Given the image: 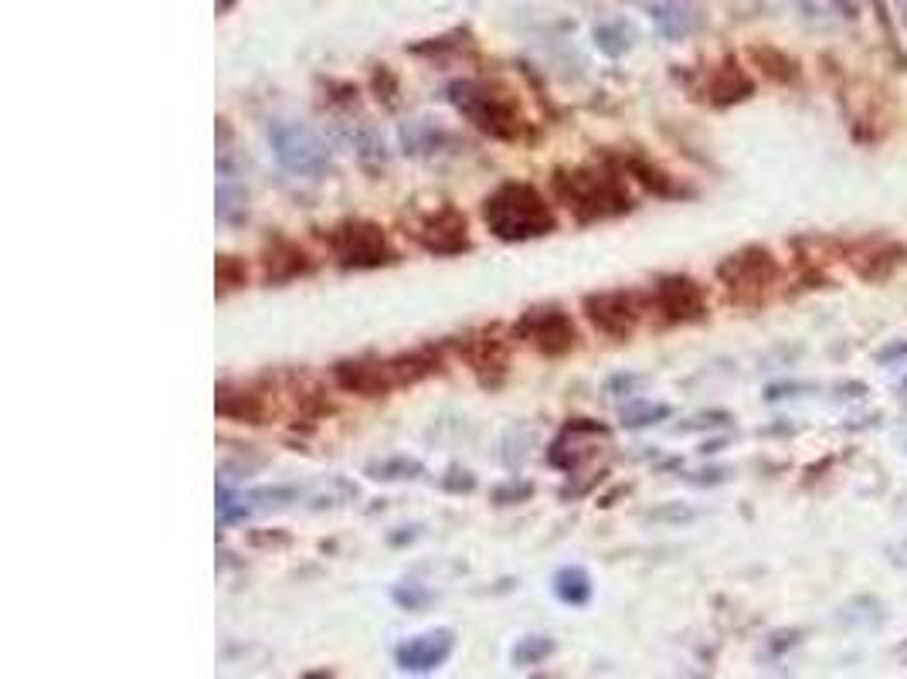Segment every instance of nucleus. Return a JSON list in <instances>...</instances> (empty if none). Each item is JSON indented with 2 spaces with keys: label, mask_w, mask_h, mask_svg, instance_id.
Masks as SVG:
<instances>
[{
  "label": "nucleus",
  "mask_w": 907,
  "mask_h": 679,
  "mask_svg": "<svg viewBox=\"0 0 907 679\" xmlns=\"http://www.w3.org/2000/svg\"><path fill=\"white\" fill-rule=\"evenodd\" d=\"M649 17H653L656 31H660L666 41H683V38H690V34L700 28V14L693 11V7L680 4V0L653 4V7H649Z\"/></svg>",
  "instance_id": "2eb2a0df"
},
{
  "label": "nucleus",
  "mask_w": 907,
  "mask_h": 679,
  "mask_svg": "<svg viewBox=\"0 0 907 679\" xmlns=\"http://www.w3.org/2000/svg\"><path fill=\"white\" fill-rule=\"evenodd\" d=\"M585 316L605 337L626 340L636 330L643 306H639V296H632V292H592V296H585Z\"/></svg>",
  "instance_id": "6e6552de"
},
{
  "label": "nucleus",
  "mask_w": 907,
  "mask_h": 679,
  "mask_svg": "<svg viewBox=\"0 0 907 679\" xmlns=\"http://www.w3.org/2000/svg\"><path fill=\"white\" fill-rule=\"evenodd\" d=\"M231 4H235V0H218V14H225Z\"/></svg>",
  "instance_id": "f704fd0d"
},
{
  "label": "nucleus",
  "mask_w": 907,
  "mask_h": 679,
  "mask_svg": "<svg viewBox=\"0 0 907 679\" xmlns=\"http://www.w3.org/2000/svg\"><path fill=\"white\" fill-rule=\"evenodd\" d=\"M327 242L333 259L344 269H381V265L398 262V252L388 245L384 231L374 221H344L330 231Z\"/></svg>",
  "instance_id": "39448f33"
},
{
  "label": "nucleus",
  "mask_w": 907,
  "mask_h": 679,
  "mask_svg": "<svg viewBox=\"0 0 907 679\" xmlns=\"http://www.w3.org/2000/svg\"><path fill=\"white\" fill-rule=\"evenodd\" d=\"M415 238L422 242L425 252L432 255H459L469 248V225L466 214L452 204H442L439 211L425 214L415 228Z\"/></svg>",
  "instance_id": "1a4fd4ad"
},
{
  "label": "nucleus",
  "mask_w": 907,
  "mask_h": 679,
  "mask_svg": "<svg viewBox=\"0 0 907 679\" xmlns=\"http://www.w3.org/2000/svg\"><path fill=\"white\" fill-rule=\"evenodd\" d=\"M435 140H439V133L432 130V126H425L422 119H415V123H408L405 130H401V143H405L408 153H425L432 150Z\"/></svg>",
  "instance_id": "bb28decb"
},
{
  "label": "nucleus",
  "mask_w": 907,
  "mask_h": 679,
  "mask_svg": "<svg viewBox=\"0 0 907 679\" xmlns=\"http://www.w3.org/2000/svg\"><path fill=\"white\" fill-rule=\"evenodd\" d=\"M215 408L218 415L252 421V425H262V418L269 415V405H265L262 394H255L252 388H231V384H221L218 388Z\"/></svg>",
  "instance_id": "4468645a"
},
{
  "label": "nucleus",
  "mask_w": 907,
  "mask_h": 679,
  "mask_svg": "<svg viewBox=\"0 0 907 679\" xmlns=\"http://www.w3.org/2000/svg\"><path fill=\"white\" fill-rule=\"evenodd\" d=\"M554 595L564 605H585L592 598V578H588L585 567H561L554 574Z\"/></svg>",
  "instance_id": "a211bd4d"
},
{
  "label": "nucleus",
  "mask_w": 907,
  "mask_h": 679,
  "mask_svg": "<svg viewBox=\"0 0 907 679\" xmlns=\"http://www.w3.org/2000/svg\"><path fill=\"white\" fill-rule=\"evenodd\" d=\"M636 384H639V377H632V374H629V377H626V374H619V377H612V381H609V388H605V391H609V394H619V391H632V388H636Z\"/></svg>",
  "instance_id": "473e14b6"
},
{
  "label": "nucleus",
  "mask_w": 907,
  "mask_h": 679,
  "mask_svg": "<svg viewBox=\"0 0 907 679\" xmlns=\"http://www.w3.org/2000/svg\"><path fill=\"white\" fill-rule=\"evenodd\" d=\"M622 167H626L629 174L636 177L643 187H649L653 194H663V197L677 194V187L670 184V177H666L660 167H653V163H646V160H639V157H626V160H622Z\"/></svg>",
  "instance_id": "aec40b11"
},
{
  "label": "nucleus",
  "mask_w": 907,
  "mask_h": 679,
  "mask_svg": "<svg viewBox=\"0 0 907 679\" xmlns=\"http://www.w3.org/2000/svg\"><path fill=\"white\" fill-rule=\"evenodd\" d=\"M367 476L384 479V483H395V479H415V476H422V462L408 459V455H401V459L371 462V466H367Z\"/></svg>",
  "instance_id": "4be33fe9"
},
{
  "label": "nucleus",
  "mask_w": 907,
  "mask_h": 679,
  "mask_svg": "<svg viewBox=\"0 0 907 679\" xmlns=\"http://www.w3.org/2000/svg\"><path fill=\"white\" fill-rule=\"evenodd\" d=\"M554 194L568 204V211L581 225L615 218V214H626L632 208V197L619 184V177L605 174V170H558Z\"/></svg>",
  "instance_id": "f03ea898"
},
{
  "label": "nucleus",
  "mask_w": 907,
  "mask_h": 679,
  "mask_svg": "<svg viewBox=\"0 0 907 679\" xmlns=\"http://www.w3.org/2000/svg\"><path fill=\"white\" fill-rule=\"evenodd\" d=\"M435 371H439V357L422 350V354H405L395 360H344L333 367V377L344 391L378 398V394H388L401 384H415Z\"/></svg>",
  "instance_id": "7ed1b4c3"
},
{
  "label": "nucleus",
  "mask_w": 907,
  "mask_h": 679,
  "mask_svg": "<svg viewBox=\"0 0 907 679\" xmlns=\"http://www.w3.org/2000/svg\"><path fill=\"white\" fill-rule=\"evenodd\" d=\"M595 41H598V48H602L605 55H622V51L632 45V31L622 21L602 24V28L595 31Z\"/></svg>",
  "instance_id": "a878e982"
},
{
  "label": "nucleus",
  "mask_w": 907,
  "mask_h": 679,
  "mask_svg": "<svg viewBox=\"0 0 907 679\" xmlns=\"http://www.w3.org/2000/svg\"><path fill=\"white\" fill-rule=\"evenodd\" d=\"M670 418V408L666 405H629L622 411V425L626 428H646V425H656V421Z\"/></svg>",
  "instance_id": "cd10ccee"
},
{
  "label": "nucleus",
  "mask_w": 907,
  "mask_h": 679,
  "mask_svg": "<svg viewBox=\"0 0 907 679\" xmlns=\"http://www.w3.org/2000/svg\"><path fill=\"white\" fill-rule=\"evenodd\" d=\"M775 259L765 248H744L738 255H727L717 265V275L734 296H748V292H761L775 282Z\"/></svg>",
  "instance_id": "9d476101"
},
{
  "label": "nucleus",
  "mask_w": 907,
  "mask_h": 679,
  "mask_svg": "<svg viewBox=\"0 0 907 679\" xmlns=\"http://www.w3.org/2000/svg\"><path fill=\"white\" fill-rule=\"evenodd\" d=\"M218 218L225 221V225H242L248 218V194L242 184H235L231 177L221 180L218 187Z\"/></svg>",
  "instance_id": "6ab92c4d"
},
{
  "label": "nucleus",
  "mask_w": 907,
  "mask_h": 679,
  "mask_svg": "<svg viewBox=\"0 0 907 679\" xmlns=\"http://www.w3.org/2000/svg\"><path fill=\"white\" fill-rule=\"evenodd\" d=\"M901 388H904V391H907V377H904V384H901Z\"/></svg>",
  "instance_id": "c9c22d12"
},
{
  "label": "nucleus",
  "mask_w": 907,
  "mask_h": 679,
  "mask_svg": "<svg viewBox=\"0 0 907 679\" xmlns=\"http://www.w3.org/2000/svg\"><path fill=\"white\" fill-rule=\"evenodd\" d=\"M653 303L663 313V320L670 323H690L704 316V292L693 279H683V275H673V279H663L653 292Z\"/></svg>",
  "instance_id": "9b49d317"
},
{
  "label": "nucleus",
  "mask_w": 907,
  "mask_h": 679,
  "mask_svg": "<svg viewBox=\"0 0 907 679\" xmlns=\"http://www.w3.org/2000/svg\"><path fill=\"white\" fill-rule=\"evenodd\" d=\"M551 652H554V642L547 639V635H527V639H520L517 646H513L510 656L517 666H537V663H544Z\"/></svg>",
  "instance_id": "b1692460"
},
{
  "label": "nucleus",
  "mask_w": 907,
  "mask_h": 679,
  "mask_svg": "<svg viewBox=\"0 0 907 679\" xmlns=\"http://www.w3.org/2000/svg\"><path fill=\"white\" fill-rule=\"evenodd\" d=\"M269 146L276 153V160L289 174L296 177H320L323 170L330 167V153L327 146L320 143L310 126L303 123H289V119H279V123L269 126Z\"/></svg>",
  "instance_id": "423d86ee"
},
{
  "label": "nucleus",
  "mask_w": 907,
  "mask_h": 679,
  "mask_svg": "<svg viewBox=\"0 0 907 679\" xmlns=\"http://www.w3.org/2000/svg\"><path fill=\"white\" fill-rule=\"evenodd\" d=\"M449 102L459 109L476 130H483L493 140H520L527 133V119L520 116L517 102L503 92H496L486 82H452Z\"/></svg>",
  "instance_id": "20e7f679"
},
{
  "label": "nucleus",
  "mask_w": 907,
  "mask_h": 679,
  "mask_svg": "<svg viewBox=\"0 0 907 679\" xmlns=\"http://www.w3.org/2000/svg\"><path fill=\"white\" fill-rule=\"evenodd\" d=\"M751 58H755V62L765 68V75H772L775 82H792L795 75H799V65H795L789 55H782L778 48L758 45V48H751Z\"/></svg>",
  "instance_id": "412c9836"
},
{
  "label": "nucleus",
  "mask_w": 907,
  "mask_h": 679,
  "mask_svg": "<svg viewBox=\"0 0 907 679\" xmlns=\"http://www.w3.org/2000/svg\"><path fill=\"white\" fill-rule=\"evenodd\" d=\"M469 364H473V371L483 377V384H493V371L503 374L507 371V347H503L496 337H483V340H473V347H469Z\"/></svg>",
  "instance_id": "f3484780"
},
{
  "label": "nucleus",
  "mask_w": 907,
  "mask_h": 679,
  "mask_svg": "<svg viewBox=\"0 0 907 679\" xmlns=\"http://www.w3.org/2000/svg\"><path fill=\"white\" fill-rule=\"evenodd\" d=\"M395 601L401 608H422L429 601V591L418 588V584H398L395 588Z\"/></svg>",
  "instance_id": "7c9ffc66"
},
{
  "label": "nucleus",
  "mask_w": 907,
  "mask_h": 679,
  "mask_svg": "<svg viewBox=\"0 0 907 679\" xmlns=\"http://www.w3.org/2000/svg\"><path fill=\"white\" fill-rule=\"evenodd\" d=\"M452 646H456V639H452L449 629L418 635V639H408L405 646H398L395 663L405 673H432L452 656Z\"/></svg>",
  "instance_id": "f8f14e48"
},
{
  "label": "nucleus",
  "mask_w": 907,
  "mask_h": 679,
  "mask_svg": "<svg viewBox=\"0 0 907 679\" xmlns=\"http://www.w3.org/2000/svg\"><path fill=\"white\" fill-rule=\"evenodd\" d=\"M513 337L524 340L530 350L544 357H564L578 347V330L571 323V316L558 306H537L527 309L517 323H513Z\"/></svg>",
  "instance_id": "0eeeda50"
},
{
  "label": "nucleus",
  "mask_w": 907,
  "mask_h": 679,
  "mask_svg": "<svg viewBox=\"0 0 907 679\" xmlns=\"http://www.w3.org/2000/svg\"><path fill=\"white\" fill-rule=\"evenodd\" d=\"M218 513H221V520L231 523L235 517H245V506H235V500H231L228 493H221L218 496Z\"/></svg>",
  "instance_id": "2f4dec72"
},
{
  "label": "nucleus",
  "mask_w": 907,
  "mask_h": 679,
  "mask_svg": "<svg viewBox=\"0 0 907 679\" xmlns=\"http://www.w3.org/2000/svg\"><path fill=\"white\" fill-rule=\"evenodd\" d=\"M595 428V421H588V418H578V421H571L568 428H564V435L571 438V445H581V438H585L588 432ZM592 452H581V449H575V452H568V455H561V459H554V466L558 469H564V472H571V469H578L581 466V459H588Z\"/></svg>",
  "instance_id": "393cba45"
},
{
  "label": "nucleus",
  "mask_w": 907,
  "mask_h": 679,
  "mask_svg": "<svg viewBox=\"0 0 907 679\" xmlns=\"http://www.w3.org/2000/svg\"><path fill=\"white\" fill-rule=\"evenodd\" d=\"M265 279L269 282H289V279H296V275H306V272H313V259L310 255L303 252L299 245H293V242H272L269 248H265Z\"/></svg>",
  "instance_id": "ddd939ff"
},
{
  "label": "nucleus",
  "mask_w": 907,
  "mask_h": 679,
  "mask_svg": "<svg viewBox=\"0 0 907 679\" xmlns=\"http://www.w3.org/2000/svg\"><path fill=\"white\" fill-rule=\"evenodd\" d=\"M897 357H907V343H894V347L880 350V354H877V364H891V360H897Z\"/></svg>",
  "instance_id": "72a5a7b5"
},
{
  "label": "nucleus",
  "mask_w": 907,
  "mask_h": 679,
  "mask_svg": "<svg viewBox=\"0 0 907 679\" xmlns=\"http://www.w3.org/2000/svg\"><path fill=\"white\" fill-rule=\"evenodd\" d=\"M751 79L741 72L734 62H724L721 68H714V75H710V85H707V99L714 102V106H731V102H741L751 96Z\"/></svg>",
  "instance_id": "dca6fc26"
},
{
  "label": "nucleus",
  "mask_w": 907,
  "mask_h": 679,
  "mask_svg": "<svg viewBox=\"0 0 907 679\" xmlns=\"http://www.w3.org/2000/svg\"><path fill=\"white\" fill-rule=\"evenodd\" d=\"M215 275H218V289L221 292H231L238 286H245V265L235 259V255H221L218 265H215Z\"/></svg>",
  "instance_id": "c85d7f7f"
},
{
  "label": "nucleus",
  "mask_w": 907,
  "mask_h": 679,
  "mask_svg": "<svg viewBox=\"0 0 907 679\" xmlns=\"http://www.w3.org/2000/svg\"><path fill=\"white\" fill-rule=\"evenodd\" d=\"M530 496H534V486L530 483H507V486L496 489L493 500L500 506H510V503H520V500H530Z\"/></svg>",
  "instance_id": "c756f323"
},
{
  "label": "nucleus",
  "mask_w": 907,
  "mask_h": 679,
  "mask_svg": "<svg viewBox=\"0 0 907 679\" xmlns=\"http://www.w3.org/2000/svg\"><path fill=\"white\" fill-rule=\"evenodd\" d=\"M812 21H833V17H857L863 0H799Z\"/></svg>",
  "instance_id": "5701e85b"
},
{
  "label": "nucleus",
  "mask_w": 907,
  "mask_h": 679,
  "mask_svg": "<svg viewBox=\"0 0 907 679\" xmlns=\"http://www.w3.org/2000/svg\"><path fill=\"white\" fill-rule=\"evenodd\" d=\"M483 221L500 242H530L558 228V218L547 208L544 194L524 180L500 184L483 201Z\"/></svg>",
  "instance_id": "f257e3e1"
}]
</instances>
